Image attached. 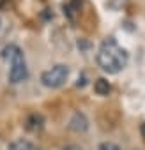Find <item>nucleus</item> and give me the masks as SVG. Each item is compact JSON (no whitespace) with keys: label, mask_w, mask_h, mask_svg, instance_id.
Instances as JSON below:
<instances>
[{"label":"nucleus","mask_w":145,"mask_h":150,"mask_svg":"<svg viewBox=\"0 0 145 150\" xmlns=\"http://www.w3.org/2000/svg\"><path fill=\"white\" fill-rule=\"evenodd\" d=\"M127 60H129L127 51L113 37H108L101 42V46L97 50V64L104 72H108V74L120 72L127 65Z\"/></svg>","instance_id":"1"},{"label":"nucleus","mask_w":145,"mask_h":150,"mask_svg":"<svg viewBox=\"0 0 145 150\" xmlns=\"http://www.w3.org/2000/svg\"><path fill=\"white\" fill-rule=\"evenodd\" d=\"M9 150H37V146L27 139H16L9 145Z\"/></svg>","instance_id":"6"},{"label":"nucleus","mask_w":145,"mask_h":150,"mask_svg":"<svg viewBox=\"0 0 145 150\" xmlns=\"http://www.w3.org/2000/svg\"><path fill=\"white\" fill-rule=\"evenodd\" d=\"M67 76H69L67 65L58 64V65H55V67H51V69H48V71H44L41 74V81L48 88H58V87H62L65 83Z\"/></svg>","instance_id":"3"},{"label":"nucleus","mask_w":145,"mask_h":150,"mask_svg":"<svg viewBox=\"0 0 145 150\" xmlns=\"http://www.w3.org/2000/svg\"><path fill=\"white\" fill-rule=\"evenodd\" d=\"M94 90H96V94H99V96H108L110 90H112V87H110V83H108L104 78H99V80H96V83H94Z\"/></svg>","instance_id":"7"},{"label":"nucleus","mask_w":145,"mask_h":150,"mask_svg":"<svg viewBox=\"0 0 145 150\" xmlns=\"http://www.w3.org/2000/svg\"><path fill=\"white\" fill-rule=\"evenodd\" d=\"M6 2H7V0H0V9H2V7L6 6Z\"/></svg>","instance_id":"11"},{"label":"nucleus","mask_w":145,"mask_h":150,"mask_svg":"<svg viewBox=\"0 0 145 150\" xmlns=\"http://www.w3.org/2000/svg\"><path fill=\"white\" fill-rule=\"evenodd\" d=\"M4 57L9 60V81L11 83H21L23 80H27V62L23 57V51L14 46L9 44L4 48Z\"/></svg>","instance_id":"2"},{"label":"nucleus","mask_w":145,"mask_h":150,"mask_svg":"<svg viewBox=\"0 0 145 150\" xmlns=\"http://www.w3.org/2000/svg\"><path fill=\"white\" fill-rule=\"evenodd\" d=\"M99 150H120V146H119V145H115V143L104 141V143H101V145H99Z\"/></svg>","instance_id":"8"},{"label":"nucleus","mask_w":145,"mask_h":150,"mask_svg":"<svg viewBox=\"0 0 145 150\" xmlns=\"http://www.w3.org/2000/svg\"><path fill=\"white\" fill-rule=\"evenodd\" d=\"M69 127H71L72 131H85V129H87V118H85L82 113H76L75 117H72Z\"/></svg>","instance_id":"5"},{"label":"nucleus","mask_w":145,"mask_h":150,"mask_svg":"<svg viewBox=\"0 0 145 150\" xmlns=\"http://www.w3.org/2000/svg\"><path fill=\"white\" fill-rule=\"evenodd\" d=\"M140 132H141V138L145 139V122L141 124V127H140Z\"/></svg>","instance_id":"10"},{"label":"nucleus","mask_w":145,"mask_h":150,"mask_svg":"<svg viewBox=\"0 0 145 150\" xmlns=\"http://www.w3.org/2000/svg\"><path fill=\"white\" fill-rule=\"evenodd\" d=\"M64 150H82V148H80L78 145H69V146H65Z\"/></svg>","instance_id":"9"},{"label":"nucleus","mask_w":145,"mask_h":150,"mask_svg":"<svg viewBox=\"0 0 145 150\" xmlns=\"http://www.w3.org/2000/svg\"><path fill=\"white\" fill-rule=\"evenodd\" d=\"M43 125H44V118H43L41 115H37V113L30 115V117L27 118V122H25V127H27V131H30V132H37V131H41Z\"/></svg>","instance_id":"4"}]
</instances>
